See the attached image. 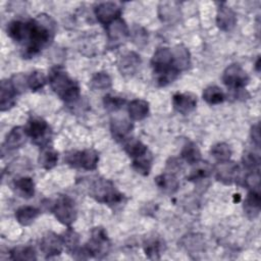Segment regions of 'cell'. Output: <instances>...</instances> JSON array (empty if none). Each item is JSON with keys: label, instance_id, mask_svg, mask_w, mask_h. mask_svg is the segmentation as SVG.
Returning a JSON list of instances; mask_svg holds the SVG:
<instances>
[{"label": "cell", "instance_id": "39", "mask_svg": "<svg viewBox=\"0 0 261 261\" xmlns=\"http://www.w3.org/2000/svg\"><path fill=\"white\" fill-rule=\"evenodd\" d=\"M175 3H161L159 6V17L162 19V21L172 20L173 18L178 16V10L177 7H173Z\"/></svg>", "mask_w": 261, "mask_h": 261}, {"label": "cell", "instance_id": "34", "mask_svg": "<svg viewBox=\"0 0 261 261\" xmlns=\"http://www.w3.org/2000/svg\"><path fill=\"white\" fill-rule=\"evenodd\" d=\"M112 85V81L111 77L109 76V74L107 72H96L93 77L91 79L90 82V87L93 90H98V91H103V90H107L111 87Z\"/></svg>", "mask_w": 261, "mask_h": 261}, {"label": "cell", "instance_id": "33", "mask_svg": "<svg viewBox=\"0 0 261 261\" xmlns=\"http://www.w3.org/2000/svg\"><path fill=\"white\" fill-rule=\"evenodd\" d=\"M194 165H196L195 168L192 169L191 173L187 177L191 181H198V180L204 179V178L208 177L212 171V168L208 162L199 161L198 163H196Z\"/></svg>", "mask_w": 261, "mask_h": 261}, {"label": "cell", "instance_id": "2", "mask_svg": "<svg viewBox=\"0 0 261 261\" xmlns=\"http://www.w3.org/2000/svg\"><path fill=\"white\" fill-rule=\"evenodd\" d=\"M48 82L51 89L63 101L70 103L80 98L81 91L79 84L67 74L63 67H53L48 75Z\"/></svg>", "mask_w": 261, "mask_h": 261}, {"label": "cell", "instance_id": "43", "mask_svg": "<svg viewBox=\"0 0 261 261\" xmlns=\"http://www.w3.org/2000/svg\"><path fill=\"white\" fill-rule=\"evenodd\" d=\"M132 35H133L134 42L138 45H142V44H145L147 42V39H148L147 32L140 25H135L134 27Z\"/></svg>", "mask_w": 261, "mask_h": 261}, {"label": "cell", "instance_id": "15", "mask_svg": "<svg viewBox=\"0 0 261 261\" xmlns=\"http://www.w3.org/2000/svg\"><path fill=\"white\" fill-rule=\"evenodd\" d=\"M18 92L10 80H3L0 86V109L5 111L14 106Z\"/></svg>", "mask_w": 261, "mask_h": 261}, {"label": "cell", "instance_id": "25", "mask_svg": "<svg viewBox=\"0 0 261 261\" xmlns=\"http://www.w3.org/2000/svg\"><path fill=\"white\" fill-rule=\"evenodd\" d=\"M127 111L133 120H142L149 113V103L142 99H135L128 104Z\"/></svg>", "mask_w": 261, "mask_h": 261}, {"label": "cell", "instance_id": "23", "mask_svg": "<svg viewBox=\"0 0 261 261\" xmlns=\"http://www.w3.org/2000/svg\"><path fill=\"white\" fill-rule=\"evenodd\" d=\"M13 188L15 193L24 199H30L35 195L34 180L29 176H21L14 180Z\"/></svg>", "mask_w": 261, "mask_h": 261}, {"label": "cell", "instance_id": "45", "mask_svg": "<svg viewBox=\"0 0 261 261\" xmlns=\"http://www.w3.org/2000/svg\"><path fill=\"white\" fill-rule=\"evenodd\" d=\"M259 64H260V58H258V59H257V62H256V70H257V71H259V66H260Z\"/></svg>", "mask_w": 261, "mask_h": 261}, {"label": "cell", "instance_id": "10", "mask_svg": "<svg viewBox=\"0 0 261 261\" xmlns=\"http://www.w3.org/2000/svg\"><path fill=\"white\" fill-rule=\"evenodd\" d=\"M94 12L97 19L102 24L107 25L113 20L120 17L121 9L114 2H102L96 5V7L94 8Z\"/></svg>", "mask_w": 261, "mask_h": 261}, {"label": "cell", "instance_id": "7", "mask_svg": "<svg viewBox=\"0 0 261 261\" xmlns=\"http://www.w3.org/2000/svg\"><path fill=\"white\" fill-rule=\"evenodd\" d=\"M24 130L28 137L39 146L46 145L50 140V127L46 120L41 117H31L24 126Z\"/></svg>", "mask_w": 261, "mask_h": 261}, {"label": "cell", "instance_id": "44", "mask_svg": "<svg viewBox=\"0 0 261 261\" xmlns=\"http://www.w3.org/2000/svg\"><path fill=\"white\" fill-rule=\"evenodd\" d=\"M251 138H252L253 144H255L256 147L259 148L260 147V126H259V123H256L252 126Z\"/></svg>", "mask_w": 261, "mask_h": 261}, {"label": "cell", "instance_id": "21", "mask_svg": "<svg viewBox=\"0 0 261 261\" xmlns=\"http://www.w3.org/2000/svg\"><path fill=\"white\" fill-rule=\"evenodd\" d=\"M132 128L133 123L126 118L114 117L111 119L110 129L115 140H123L126 135L132 130Z\"/></svg>", "mask_w": 261, "mask_h": 261}, {"label": "cell", "instance_id": "30", "mask_svg": "<svg viewBox=\"0 0 261 261\" xmlns=\"http://www.w3.org/2000/svg\"><path fill=\"white\" fill-rule=\"evenodd\" d=\"M163 248V243L158 237H150L144 242L145 254L150 259H159L160 252Z\"/></svg>", "mask_w": 261, "mask_h": 261}, {"label": "cell", "instance_id": "14", "mask_svg": "<svg viewBox=\"0 0 261 261\" xmlns=\"http://www.w3.org/2000/svg\"><path fill=\"white\" fill-rule=\"evenodd\" d=\"M173 108L181 113L188 114L197 106V97L192 93H175L172 96Z\"/></svg>", "mask_w": 261, "mask_h": 261}, {"label": "cell", "instance_id": "28", "mask_svg": "<svg viewBox=\"0 0 261 261\" xmlns=\"http://www.w3.org/2000/svg\"><path fill=\"white\" fill-rule=\"evenodd\" d=\"M40 166H42L44 169L49 170L52 169L58 161V153L49 147H43L39 158H38Z\"/></svg>", "mask_w": 261, "mask_h": 261}, {"label": "cell", "instance_id": "4", "mask_svg": "<svg viewBox=\"0 0 261 261\" xmlns=\"http://www.w3.org/2000/svg\"><path fill=\"white\" fill-rule=\"evenodd\" d=\"M90 194L98 202L108 205H116L123 199V195L115 189L114 185L104 178H99L93 182Z\"/></svg>", "mask_w": 261, "mask_h": 261}, {"label": "cell", "instance_id": "13", "mask_svg": "<svg viewBox=\"0 0 261 261\" xmlns=\"http://www.w3.org/2000/svg\"><path fill=\"white\" fill-rule=\"evenodd\" d=\"M106 33L108 37V41L111 44L117 45L123 42L129 35L128 28L125 23V21L118 17L117 19L113 20L109 24L106 25Z\"/></svg>", "mask_w": 261, "mask_h": 261}, {"label": "cell", "instance_id": "32", "mask_svg": "<svg viewBox=\"0 0 261 261\" xmlns=\"http://www.w3.org/2000/svg\"><path fill=\"white\" fill-rule=\"evenodd\" d=\"M123 148H124V151L127 153V155L133 159L143 155L148 151L147 146L137 139H128L124 143Z\"/></svg>", "mask_w": 261, "mask_h": 261}, {"label": "cell", "instance_id": "22", "mask_svg": "<svg viewBox=\"0 0 261 261\" xmlns=\"http://www.w3.org/2000/svg\"><path fill=\"white\" fill-rule=\"evenodd\" d=\"M261 205L260 191H250L244 202V210L248 217L255 218L259 215Z\"/></svg>", "mask_w": 261, "mask_h": 261}, {"label": "cell", "instance_id": "26", "mask_svg": "<svg viewBox=\"0 0 261 261\" xmlns=\"http://www.w3.org/2000/svg\"><path fill=\"white\" fill-rule=\"evenodd\" d=\"M40 210L33 206H21L15 211V218L21 225H30L39 216Z\"/></svg>", "mask_w": 261, "mask_h": 261}, {"label": "cell", "instance_id": "40", "mask_svg": "<svg viewBox=\"0 0 261 261\" xmlns=\"http://www.w3.org/2000/svg\"><path fill=\"white\" fill-rule=\"evenodd\" d=\"M103 103L107 110L116 111V110H119L125 104V99L117 96L106 95L103 99Z\"/></svg>", "mask_w": 261, "mask_h": 261}, {"label": "cell", "instance_id": "1", "mask_svg": "<svg viewBox=\"0 0 261 261\" xmlns=\"http://www.w3.org/2000/svg\"><path fill=\"white\" fill-rule=\"evenodd\" d=\"M55 32L56 24L50 15L42 13L29 20L25 39L22 44L25 49L24 55L34 56L49 46L54 39Z\"/></svg>", "mask_w": 261, "mask_h": 261}, {"label": "cell", "instance_id": "31", "mask_svg": "<svg viewBox=\"0 0 261 261\" xmlns=\"http://www.w3.org/2000/svg\"><path fill=\"white\" fill-rule=\"evenodd\" d=\"M203 99L210 105L220 104L225 100V95L223 91L217 86H209L207 87L202 94Z\"/></svg>", "mask_w": 261, "mask_h": 261}, {"label": "cell", "instance_id": "3", "mask_svg": "<svg viewBox=\"0 0 261 261\" xmlns=\"http://www.w3.org/2000/svg\"><path fill=\"white\" fill-rule=\"evenodd\" d=\"M151 65L159 86H167L176 80L179 74V71L172 63V51L167 47H160L154 52Z\"/></svg>", "mask_w": 261, "mask_h": 261}, {"label": "cell", "instance_id": "17", "mask_svg": "<svg viewBox=\"0 0 261 261\" xmlns=\"http://www.w3.org/2000/svg\"><path fill=\"white\" fill-rule=\"evenodd\" d=\"M140 56L135 52H127L118 61V69L123 75H132L140 65Z\"/></svg>", "mask_w": 261, "mask_h": 261}, {"label": "cell", "instance_id": "38", "mask_svg": "<svg viewBox=\"0 0 261 261\" xmlns=\"http://www.w3.org/2000/svg\"><path fill=\"white\" fill-rule=\"evenodd\" d=\"M231 153L230 147L225 143H218L211 148V154L218 162L229 160Z\"/></svg>", "mask_w": 261, "mask_h": 261}, {"label": "cell", "instance_id": "8", "mask_svg": "<svg viewBox=\"0 0 261 261\" xmlns=\"http://www.w3.org/2000/svg\"><path fill=\"white\" fill-rule=\"evenodd\" d=\"M55 217L64 225L69 226L76 218V208L74 201L68 196L59 197L52 207Z\"/></svg>", "mask_w": 261, "mask_h": 261}, {"label": "cell", "instance_id": "18", "mask_svg": "<svg viewBox=\"0 0 261 261\" xmlns=\"http://www.w3.org/2000/svg\"><path fill=\"white\" fill-rule=\"evenodd\" d=\"M27 137L28 135L24 130V127L15 126L9 132V134H7L4 142V147L7 150L18 149L25 143Z\"/></svg>", "mask_w": 261, "mask_h": 261}, {"label": "cell", "instance_id": "12", "mask_svg": "<svg viewBox=\"0 0 261 261\" xmlns=\"http://www.w3.org/2000/svg\"><path fill=\"white\" fill-rule=\"evenodd\" d=\"M214 171L215 176L219 181L225 185H231L238 178L239 166L237 163L229 160L222 161L218 162V164L215 166Z\"/></svg>", "mask_w": 261, "mask_h": 261}, {"label": "cell", "instance_id": "42", "mask_svg": "<svg viewBox=\"0 0 261 261\" xmlns=\"http://www.w3.org/2000/svg\"><path fill=\"white\" fill-rule=\"evenodd\" d=\"M243 164L249 171L259 169V164H260L259 155L253 152L245 153L243 156Z\"/></svg>", "mask_w": 261, "mask_h": 261}, {"label": "cell", "instance_id": "5", "mask_svg": "<svg viewBox=\"0 0 261 261\" xmlns=\"http://www.w3.org/2000/svg\"><path fill=\"white\" fill-rule=\"evenodd\" d=\"M110 248L109 239L106 230L103 227H94L91 238L84 248V252L89 256L102 258L108 254Z\"/></svg>", "mask_w": 261, "mask_h": 261}, {"label": "cell", "instance_id": "36", "mask_svg": "<svg viewBox=\"0 0 261 261\" xmlns=\"http://www.w3.org/2000/svg\"><path fill=\"white\" fill-rule=\"evenodd\" d=\"M61 237H62L63 245L66 248V250L69 253L76 254L79 252V245H80L79 234L74 230L69 228Z\"/></svg>", "mask_w": 261, "mask_h": 261}, {"label": "cell", "instance_id": "6", "mask_svg": "<svg viewBox=\"0 0 261 261\" xmlns=\"http://www.w3.org/2000/svg\"><path fill=\"white\" fill-rule=\"evenodd\" d=\"M64 159L65 162L72 167H79L86 170H94L97 167L99 156L95 150L87 149L84 151L67 153Z\"/></svg>", "mask_w": 261, "mask_h": 261}, {"label": "cell", "instance_id": "11", "mask_svg": "<svg viewBox=\"0 0 261 261\" xmlns=\"http://www.w3.org/2000/svg\"><path fill=\"white\" fill-rule=\"evenodd\" d=\"M64 245L62 237L54 232H47L41 240L40 249L46 258H51L57 255H60Z\"/></svg>", "mask_w": 261, "mask_h": 261}, {"label": "cell", "instance_id": "27", "mask_svg": "<svg viewBox=\"0 0 261 261\" xmlns=\"http://www.w3.org/2000/svg\"><path fill=\"white\" fill-rule=\"evenodd\" d=\"M152 162L153 156L149 151H147L143 155L134 158L132 166L138 173L142 175H148L152 167Z\"/></svg>", "mask_w": 261, "mask_h": 261}, {"label": "cell", "instance_id": "24", "mask_svg": "<svg viewBox=\"0 0 261 261\" xmlns=\"http://www.w3.org/2000/svg\"><path fill=\"white\" fill-rule=\"evenodd\" d=\"M28 29V21L12 20L7 25V35L16 43L23 44Z\"/></svg>", "mask_w": 261, "mask_h": 261}, {"label": "cell", "instance_id": "37", "mask_svg": "<svg viewBox=\"0 0 261 261\" xmlns=\"http://www.w3.org/2000/svg\"><path fill=\"white\" fill-rule=\"evenodd\" d=\"M47 82V77L43 71L35 70L28 76V86L32 92L41 90Z\"/></svg>", "mask_w": 261, "mask_h": 261}, {"label": "cell", "instance_id": "41", "mask_svg": "<svg viewBox=\"0 0 261 261\" xmlns=\"http://www.w3.org/2000/svg\"><path fill=\"white\" fill-rule=\"evenodd\" d=\"M244 182L250 191H260V172H259V169L250 171L247 174Z\"/></svg>", "mask_w": 261, "mask_h": 261}, {"label": "cell", "instance_id": "19", "mask_svg": "<svg viewBox=\"0 0 261 261\" xmlns=\"http://www.w3.org/2000/svg\"><path fill=\"white\" fill-rule=\"evenodd\" d=\"M172 51V63L173 66L180 72L182 70H186L190 64V52L184 45H176Z\"/></svg>", "mask_w": 261, "mask_h": 261}, {"label": "cell", "instance_id": "16", "mask_svg": "<svg viewBox=\"0 0 261 261\" xmlns=\"http://www.w3.org/2000/svg\"><path fill=\"white\" fill-rule=\"evenodd\" d=\"M216 24L223 32L231 31L237 24V15L234 11L229 6L221 4L217 10Z\"/></svg>", "mask_w": 261, "mask_h": 261}, {"label": "cell", "instance_id": "29", "mask_svg": "<svg viewBox=\"0 0 261 261\" xmlns=\"http://www.w3.org/2000/svg\"><path fill=\"white\" fill-rule=\"evenodd\" d=\"M180 154H181V157L184 158V160L191 165H194V164L198 163L199 161H201V152H200L198 146L194 142L188 141L184 145Z\"/></svg>", "mask_w": 261, "mask_h": 261}, {"label": "cell", "instance_id": "35", "mask_svg": "<svg viewBox=\"0 0 261 261\" xmlns=\"http://www.w3.org/2000/svg\"><path fill=\"white\" fill-rule=\"evenodd\" d=\"M10 259L12 260H36L35 250L30 246H18L10 251Z\"/></svg>", "mask_w": 261, "mask_h": 261}, {"label": "cell", "instance_id": "20", "mask_svg": "<svg viewBox=\"0 0 261 261\" xmlns=\"http://www.w3.org/2000/svg\"><path fill=\"white\" fill-rule=\"evenodd\" d=\"M155 182L157 187L165 194H173L179 187L176 176L171 172H165L158 175L155 178Z\"/></svg>", "mask_w": 261, "mask_h": 261}, {"label": "cell", "instance_id": "9", "mask_svg": "<svg viewBox=\"0 0 261 261\" xmlns=\"http://www.w3.org/2000/svg\"><path fill=\"white\" fill-rule=\"evenodd\" d=\"M224 85L231 90H243L248 82L249 75L246 70L239 64H231L225 68L222 74Z\"/></svg>", "mask_w": 261, "mask_h": 261}]
</instances>
